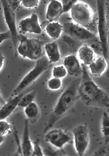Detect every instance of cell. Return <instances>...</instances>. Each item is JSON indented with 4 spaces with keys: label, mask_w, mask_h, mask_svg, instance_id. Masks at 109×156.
Wrapping results in <instances>:
<instances>
[{
    "label": "cell",
    "mask_w": 109,
    "mask_h": 156,
    "mask_svg": "<svg viewBox=\"0 0 109 156\" xmlns=\"http://www.w3.org/2000/svg\"><path fill=\"white\" fill-rule=\"evenodd\" d=\"M43 44L38 39L21 35L17 51L23 58L37 61L42 57Z\"/></svg>",
    "instance_id": "4"
},
{
    "label": "cell",
    "mask_w": 109,
    "mask_h": 156,
    "mask_svg": "<svg viewBox=\"0 0 109 156\" xmlns=\"http://www.w3.org/2000/svg\"><path fill=\"white\" fill-rule=\"evenodd\" d=\"M24 109V114L28 119H34L36 118L39 113L38 106L34 101Z\"/></svg>",
    "instance_id": "20"
},
{
    "label": "cell",
    "mask_w": 109,
    "mask_h": 156,
    "mask_svg": "<svg viewBox=\"0 0 109 156\" xmlns=\"http://www.w3.org/2000/svg\"><path fill=\"white\" fill-rule=\"evenodd\" d=\"M24 94H17L2 107L0 110V120H5L15 111Z\"/></svg>",
    "instance_id": "13"
},
{
    "label": "cell",
    "mask_w": 109,
    "mask_h": 156,
    "mask_svg": "<svg viewBox=\"0 0 109 156\" xmlns=\"http://www.w3.org/2000/svg\"><path fill=\"white\" fill-rule=\"evenodd\" d=\"M36 92L33 90L27 94L24 95L21 98V100L18 104V107L24 108L28 105L29 104L33 102L36 96Z\"/></svg>",
    "instance_id": "22"
},
{
    "label": "cell",
    "mask_w": 109,
    "mask_h": 156,
    "mask_svg": "<svg viewBox=\"0 0 109 156\" xmlns=\"http://www.w3.org/2000/svg\"><path fill=\"white\" fill-rule=\"evenodd\" d=\"M18 28L23 34L29 33L39 34L42 33L38 15L35 13H32L30 17L21 20L18 24Z\"/></svg>",
    "instance_id": "11"
},
{
    "label": "cell",
    "mask_w": 109,
    "mask_h": 156,
    "mask_svg": "<svg viewBox=\"0 0 109 156\" xmlns=\"http://www.w3.org/2000/svg\"><path fill=\"white\" fill-rule=\"evenodd\" d=\"M101 131L105 138V142L109 139V115L107 112H104L101 122Z\"/></svg>",
    "instance_id": "21"
},
{
    "label": "cell",
    "mask_w": 109,
    "mask_h": 156,
    "mask_svg": "<svg viewBox=\"0 0 109 156\" xmlns=\"http://www.w3.org/2000/svg\"><path fill=\"white\" fill-rule=\"evenodd\" d=\"M12 38V35L9 30L5 33H1L0 34V43L2 44L4 41Z\"/></svg>",
    "instance_id": "30"
},
{
    "label": "cell",
    "mask_w": 109,
    "mask_h": 156,
    "mask_svg": "<svg viewBox=\"0 0 109 156\" xmlns=\"http://www.w3.org/2000/svg\"><path fill=\"white\" fill-rule=\"evenodd\" d=\"M82 78L78 91L81 99L87 105L106 108L109 104L108 94L92 79L85 65L82 64Z\"/></svg>",
    "instance_id": "1"
},
{
    "label": "cell",
    "mask_w": 109,
    "mask_h": 156,
    "mask_svg": "<svg viewBox=\"0 0 109 156\" xmlns=\"http://www.w3.org/2000/svg\"><path fill=\"white\" fill-rule=\"evenodd\" d=\"M49 63V59L45 56H42L38 60L33 69L23 77L14 90V93L17 94H20L21 93V92H23L31 85L47 70Z\"/></svg>",
    "instance_id": "6"
},
{
    "label": "cell",
    "mask_w": 109,
    "mask_h": 156,
    "mask_svg": "<svg viewBox=\"0 0 109 156\" xmlns=\"http://www.w3.org/2000/svg\"><path fill=\"white\" fill-rule=\"evenodd\" d=\"M63 6L62 2L56 0H53L49 3L46 13V18L51 22L61 15Z\"/></svg>",
    "instance_id": "17"
},
{
    "label": "cell",
    "mask_w": 109,
    "mask_h": 156,
    "mask_svg": "<svg viewBox=\"0 0 109 156\" xmlns=\"http://www.w3.org/2000/svg\"><path fill=\"white\" fill-rule=\"evenodd\" d=\"M64 31L76 41H88L97 38L95 33L92 32L76 23H66L63 25Z\"/></svg>",
    "instance_id": "7"
},
{
    "label": "cell",
    "mask_w": 109,
    "mask_h": 156,
    "mask_svg": "<svg viewBox=\"0 0 109 156\" xmlns=\"http://www.w3.org/2000/svg\"><path fill=\"white\" fill-rule=\"evenodd\" d=\"M77 1L76 0H63L62 1L63 10L61 15L67 13L71 11L73 5H75Z\"/></svg>",
    "instance_id": "26"
},
{
    "label": "cell",
    "mask_w": 109,
    "mask_h": 156,
    "mask_svg": "<svg viewBox=\"0 0 109 156\" xmlns=\"http://www.w3.org/2000/svg\"><path fill=\"white\" fill-rule=\"evenodd\" d=\"M109 139L108 140H107L106 142V143H109Z\"/></svg>",
    "instance_id": "32"
},
{
    "label": "cell",
    "mask_w": 109,
    "mask_h": 156,
    "mask_svg": "<svg viewBox=\"0 0 109 156\" xmlns=\"http://www.w3.org/2000/svg\"><path fill=\"white\" fill-rule=\"evenodd\" d=\"M45 139L47 142L58 148H62L72 140L67 133L60 129L49 131L45 134Z\"/></svg>",
    "instance_id": "10"
},
{
    "label": "cell",
    "mask_w": 109,
    "mask_h": 156,
    "mask_svg": "<svg viewBox=\"0 0 109 156\" xmlns=\"http://www.w3.org/2000/svg\"><path fill=\"white\" fill-rule=\"evenodd\" d=\"M81 79H76L70 83L59 98L49 120L45 131L51 128L61 116H63L74 105L79 94Z\"/></svg>",
    "instance_id": "2"
},
{
    "label": "cell",
    "mask_w": 109,
    "mask_h": 156,
    "mask_svg": "<svg viewBox=\"0 0 109 156\" xmlns=\"http://www.w3.org/2000/svg\"><path fill=\"white\" fill-rule=\"evenodd\" d=\"M4 62H5V57L2 53L1 52L0 55V68H1V71L4 66Z\"/></svg>",
    "instance_id": "31"
},
{
    "label": "cell",
    "mask_w": 109,
    "mask_h": 156,
    "mask_svg": "<svg viewBox=\"0 0 109 156\" xmlns=\"http://www.w3.org/2000/svg\"><path fill=\"white\" fill-rule=\"evenodd\" d=\"M44 48L50 62L54 63L60 61V53L57 43L56 42H52L46 44L45 45Z\"/></svg>",
    "instance_id": "18"
},
{
    "label": "cell",
    "mask_w": 109,
    "mask_h": 156,
    "mask_svg": "<svg viewBox=\"0 0 109 156\" xmlns=\"http://www.w3.org/2000/svg\"><path fill=\"white\" fill-rule=\"evenodd\" d=\"M68 74L67 70L64 65H57L53 68V76L56 78L62 79L66 77Z\"/></svg>",
    "instance_id": "23"
},
{
    "label": "cell",
    "mask_w": 109,
    "mask_h": 156,
    "mask_svg": "<svg viewBox=\"0 0 109 156\" xmlns=\"http://www.w3.org/2000/svg\"><path fill=\"white\" fill-rule=\"evenodd\" d=\"M64 65L70 75L77 76L82 74V65H80L78 58L75 55H69L66 57L64 59Z\"/></svg>",
    "instance_id": "12"
},
{
    "label": "cell",
    "mask_w": 109,
    "mask_h": 156,
    "mask_svg": "<svg viewBox=\"0 0 109 156\" xmlns=\"http://www.w3.org/2000/svg\"><path fill=\"white\" fill-rule=\"evenodd\" d=\"M89 67L91 74L96 77H100L103 75L106 70L107 67V60L103 56H99L96 58Z\"/></svg>",
    "instance_id": "15"
},
{
    "label": "cell",
    "mask_w": 109,
    "mask_h": 156,
    "mask_svg": "<svg viewBox=\"0 0 109 156\" xmlns=\"http://www.w3.org/2000/svg\"><path fill=\"white\" fill-rule=\"evenodd\" d=\"M34 156H44L41 147L39 145L38 142H36L34 144L33 152L32 155Z\"/></svg>",
    "instance_id": "28"
},
{
    "label": "cell",
    "mask_w": 109,
    "mask_h": 156,
    "mask_svg": "<svg viewBox=\"0 0 109 156\" xmlns=\"http://www.w3.org/2000/svg\"><path fill=\"white\" fill-rule=\"evenodd\" d=\"M33 150V146L30 139L29 133V121L28 119H26L24 122L21 152L23 156H31L32 155Z\"/></svg>",
    "instance_id": "14"
},
{
    "label": "cell",
    "mask_w": 109,
    "mask_h": 156,
    "mask_svg": "<svg viewBox=\"0 0 109 156\" xmlns=\"http://www.w3.org/2000/svg\"><path fill=\"white\" fill-rule=\"evenodd\" d=\"M63 25L58 21L49 22L45 27V32L54 40L57 39L60 37L63 31Z\"/></svg>",
    "instance_id": "19"
},
{
    "label": "cell",
    "mask_w": 109,
    "mask_h": 156,
    "mask_svg": "<svg viewBox=\"0 0 109 156\" xmlns=\"http://www.w3.org/2000/svg\"><path fill=\"white\" fill-rule=\"evenodd\" d=\"M39 0H21L20 5L27 9H35L38 7Z\"/></svg>",
    "instance_id": "27"
},
{
    "label": "cell",
    "mask_w": 109,
    "mask_h": 156,
    "mask_svg": "<svg viewBox=\"0 0 109 156\" xmlns=\"http://www.w3.org/2000/svg\"><path fill=\"white\" fill-rule=\"evenodd\" d=\"M49 88L52 90H56L60 89L62 86L61 79L53 77L49 80L47 83Z\"/></svg>",
    "instance_id": "25"
},
{
    "label": "cell",
    "mask_w": 109,
    "mask_h": 156,
    "mask_svg": "<svg viewBox=\"0 0 109 156\" xmlns=\"http://www.w3.org/2000/svg\"><path fill=\"white\" fill-rule=\"evenodd\" d=\"M70 12L71 18L76 24L92 31V29L94 28V13L88 4L77 1Z\"/></svg>",
    "instance_id": "3"
},
{
    "label": "cell",
    "mask_w": 109,
    "mask_h": 156,
    "mask_svg": "<svg viewBox=\"0 0 109 156\" xmlns=\"http://www.w3.org/2000/svg\"><path fill=\"white\" fill-rule=\"evenodd\" d=\"M97 19L96 22L97 32L103 56L107 59L109 54V47L108 31L106 18V2L105 1H96Z\"/></svg>",
    "instance_id": "5"
},
{
    "label": "cell",
    "mask_w": 109,
    "mask_h": 156,
    "mask_svg": "<svg viewBox=\"0 0 109 156\" xmlns=\"http://www.w3.org/2000/svg\"><path fill=\"white\" fill-rule=\"evenodd\" d=\"M78 55L79 58L85 66L91 65L96 58L95 52L93 49L87 44L83 45L79 48Z\"/></svg>",
    "instance_id": "16"
},
{
    "label": "cell",
    "mask_w": 109,
    "mask_h": 156,
    "mask_svg": "<svg viewBox=\"0 0 109 156\" xmlns=\"http://www.w3.org/2000/svg\"><path fill=\"white\" fill-rule=\"evenodd\" d=\"M12 127L9 123L5 120L0 121V134L1 136H5L12 132Z\"/></svg>",
    "instance_id": "24"
},
{
    "label": "cell",
    "mask_w": 109,
    "mask_h": 156,
    "mask_svg": "<svg viewBox=\"0 0 109 156\" xmlns=\"http://www.w3.org/2000/svg\"><path fill=\"white\" fill-rule=\"evenodd\" d=\"M75 149L79 156H83L88 148L89 142V131L86 125H80L73 131Z\"/></svg>",
    "instance_id": "9"
},
{
    "label": "cell",
    "mask_w": 109,
    "mask_h": 156,
    "mask_svg": "<svg viewBox=\"0 0 109 156\" xmlns=\"http://www.w3.org/2000/svg\"><path fill=\"white\" fill-rule=\"evenodd\" d=\"M105 12L109 47V2H106Z\"/></svg>",
    "instance_id": "29"
},
{
    "label": "cell",
    "mask_w": 109,
    "mask_h": 156,
    "mask_svg": "<svg viewBox=\"0 0 109 156\" xmlns=\"http://www.w3.org/2000/svg\"><path fill=\"white\" fill-rule=\"evenodd\" d=\"M1 2L2 6L5 21L12 35V43L15 50L17 51L19 35L16 26L15 10L13 9L9 1L1 0Z\"/></svg>",
    "instance_id": "8"
}]
</instances>
